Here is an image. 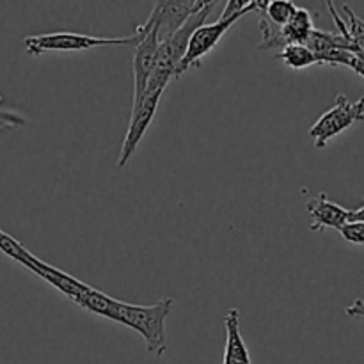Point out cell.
I'll return each instance as SVG.
<instances>
[{
    "label": "cell",
    "mask_w": 364,
    "mask_h": 364,
    "mask_svg": "<svg viewBox=\"0 0 364 364\" xmlns=\"http://www.w3.org/2000/svg\"><path fill=\"white\" fill-rule=\"evenodd\" d=\"M137 31L141 32V39L135 45L134 53V105H137L144 98L160 46L159 28H156V20L153 14H149L144 25H139Z\"/></svg>",
    "instance_id": "8992f818"
},
{
    "label": "cell",
    "mask_w": 364,
    "mask_h": 364,
    "mask_svg": "<svg viewBox=\"0 0 364 364\" xmlns=\"http://www.w3.org/2000/svg\"><path fill=\"white\" fill-rule=\"evenodd\" d=\"M23 267L25 269L32 270L36 276L41 277V279L46 281L48 284H52L53 288H57L60 294L66 295V297L70 299V301H73L77 306H80V302L84 301V297L89 294V290L92 288V287H89V284L78 281L77 277L63 272V270L57 269V267L43 262V259H39L38 256H34L32 252L27 256V259L23 262Z\"/></svg>",
    "instance_id": "9c48e42d"
},
{
    "label": "cell",
    "mask_w": 364,
    "mask_h": 364,
    "mask_svg": "<svg viewBox=\"0 0 364 364\" xmlns=\"http://www.w3.org/2000/svg\"><path fill=\"white\" fill-rule=\"evenodd\" d=\"M0 251H2L6 256H9L11 259L20 263V265H23L27 256L31 255V251H27L21 242H18L16 238L11 237V235H7L6 231L2 230H0Z\"/></svg>",
    "instance_id": "2e32d148"
},
{
    "label": "cell",
    "mask_w": 364,
    "mask_h": 364,
    "mask_svg": "<svg viewBox=\"0 0 364 364\" xmlns=\"http://www.w3.org/2000/svg\"><path fill=\"white\" fill-rule=\"evenodd\" d=\"M345 18L343 25L345 31H347L348 39H350L352 46H354V53L359 57H364V20L358 16V14L352 11V7L343 6L341 7Z\"/></svg>",
    "instance_id": "9a60e30c"
},
{
    "label": "cell",
    "mask_w": 364,
    "mask_h": 364,
    "mask_svg": "<svg viewBox=\"0 0 364 364\" xmlns=\"http://www.w3.org/2000/svg\"><path fill=\"white\" fill-rule=\"evenodd\" d=\"M265 0H228L226 7H224L223 14L213 23H205L192 34L191 41H188L187 53H185L183 60L180 63L176 71V78L183 75L185 71L192 70V68L201 66V60L206 53L212 52L217 46V43L223 39V36L240 20L247 13L252 11H259L262 13Z\"/></svg>",
    "instance_id": "6da1fadb"
},
{
    "label": "cell",
    "mask_w": 364,
    "mask_h": 364,
    "mask_svg": "<svg viewBox=\"0 0 364 364\" xmlns=\"http://www.w3.org/2000/svg\"><path fill=\"white\" fill-rule=\"evenodd\" d=\"M295 11H297V6L290 2V0H265L262 13L265 14L263 20L269 21L270 25L283 27V25H287L291 20Z\"/></svg>",
    "instance_id": "4fadbf2b"
},
{
    "label": "cell",
    "mask_w": 364,
    "mask_h": 364,
    "mask_svg": "<svg viewBox=\"0 0 364 364\" xmlns=\"http://www.w3.org/2000/svg\"><path fill=\"white\" fill-rule=\"evenodd\" d=\"M173 309V299L167 297L151 306H137L117 301L114 322L123 323L137 331L146 341L148 352L156 358H162L167 352L166 320Z\"/></svg>",
    "instance_id": "7a4b0ae2"
},
{
    "label": "cell",
    "mask_w": 364,
    "mask_h": 364,
    "mask_svg": "<svg viewBox=\"0 0 364 364\" xmlns=\"http://www.w3.org/2000/svg\"><path fill=\"white\" fill-rule=\"evenodd\" d=\"M162 95L164 91H148L137 105L132 107L130 124H128L127 135H124L123 141V148H121L119 160H117V167H119V169H123V167L130 162L134 153L137 151L139 144H141V141L144 139L146 132H148L149 124H151L153 117H155Z\"/></svg>",
    "instance_id": "ba28073f"
},
{
    "label": "cell",
    "mask_w": 364,
    "mask_h": 364,
    "mask_svg": "<svg viewBox=\"0 0 364 364\" xmlns=\"http://www.w3.org/2000/svg\"><path fill=\"white\" fill-rule=\"evenodd\" d=\"M340 233L350 244L364 245V223H347L341 228Z\"/></svg>",
    "instance_id": "e0dca14e"
},
{
    "label": "cell",
    "mask_w": 364,
    "mask_h": 364,
    "mask_svg": "<svg viewBox=\"0 0 364 364\" xmlns=\"http://www.w3.org/2000/svg\"><path fill=\"white\" fill-rule=\"evenodd\" d=\"M224 329H226V347H224L223 364H251V354L240 334V320L238 309H230L224 316Z\"/></svg>",
    "instance_id": "7c38bea8"
},
{
    "label": "cell",
    "mask_w": 364,
    "mask_h": 364,
    "mask_svg": "<svg viewBox=\"0 0 364 364\" xmlns=\"http://www.w3.org/2000/svg\"><path fill=\"white\" fill-rule=\"evenodd\" d=\"M139 39H141V32L137 28L128 38H96V36L78 34V32H53V34L28 36L23 39V45L28 55H41L46 52H78V50H91L95 46L107 45L135 46Z\"/></svg>",
    "instance_id": "277c9868"
},
{
    "label": "cell",
    "mask_w": 364,
    "mask_h": 364,
    "mask_svg": "<svg viewBox=\"0 0 364 364\" xmlns=\"http://www.w3.org/2000/svg\"><path fill=\"white\" fill-rule=\"evenodd\" d=\"M358 121H364V96L358 102H348L347 96L338 95L333 109L318 117V121L309 128V135L315 141L316 148H323L331 139L340 135Z\"/></svg>",
    "instance_id": "5b68a950"
},
{
    "label": "cell",
    "mask_w": 364,
    "mask_h": 364,
    "mask_svg": "<svg viewBox=\"0 0 364 364\" xmlns=\"http://www.w3.org/2000/svg\"><path fill=\"white\" fill-rule=\"evenodd\" d=\"M306 210L313 219L311 226H309L311 231H320L323 228H333V230L340 231L348 223V215H350V210L331 201L326 192L309 199Z\"/></svg>",
    "instance_id": "8fae6325"
},
{
    "label": "cell",
    "mask_w": 364,
    "mask_h": 364,
    "mask_svg": "<svg viewBox=\"0 0 364 364\" xmlns=\"http://www.w3.org/2000/svg\"><path fill=\"white\" fill-rule=\"evenodd\" d=\"M348 316H355V318H364V301L361 299H355L347 309H345Z\"/></svg>",
    "instance_id": "ac0fdd59"
},
{
    "label": "cell",
    "mask_w": 364,
    "mask_h": 364,
    "mask_svg": "<svg viewBox=\"0 0 364 364\" xmlns=\"http://www.w3.org/2000/svg\"><path fill=\"white\" fill-rule=\"evenodd\" d=\"M348 223H364V205L358 210H350V215H348Z\"/></svg>",
    "instance_id": "d6986e66"
},
{
    "label": "cell",
    "mask_w": 364,
    "mask_h": 364,
    "mask_svg": "<svg viewBox=\"0 0 364 364\" xmlns=\"http://www.w3.org/2000/svg\"><path fill=\"white\" fill-rule=\"evenodd\" d=\"M350 68L355 71V73H359V75H361V77L364 78V57L355 55L354 63H352Z\"/></svg>",
    "instance_id": "ffe728a7"
},
{
    "label": "cell",
    "mask_w": 364,
    "mask_h": 364,
    "mask_svg": "<svg viewBox=\"0 0 364 364\" xmlns=\"http://www.w3.org/2000/svg\"><path fill=\"white\" fill-rule=\"evenodd\" d=\"M205 0H178V2H156L151 14L156 20L159 41H166L176 31H180L185 21L205 6Z\"/></svg>",
    "instance_id": "30bf717a"
},
{
    "label": "cell",
    "mask_w": 364,
    "mask_h": 364,
    "mask_svg": "<svg viewBox=\"0 0 364 364\" xmlns=\"http://www.w3.org/2000/svg\"><path fill=\"white\" fill-rule=\"evenodd\" d=\"M277 57L283 60L284 66L291 68V70H304V68L316 64V57L313 55V52L306 45L284 46Z\"/></svg>",
    "instance_id": "5bb4252c"
},
{
    "label": "cell",
    "mask_w": 364,
    "mask_h": 364,
    "mask_svg": "<svg viewBox=\"0 0 364 364\" xmlns=\"http://www.w3.org/2000/svg\"><path fill=\"white\" fill-rule=\"evenodd\" d=\"M259 28H262L263 41L259 43L258 50H272L281 48V46L290 45H306L309 34L315 31L313 27L311 13L304 7H297L291 20L283 27H274L267 20H259Z\"/></svg>",
    "instance_id": "52a82bcc"
},
{
    "label": "cell",
    "mask_w": 364,
    "mask_h": 364,
    "mask_svg": "<svg viewBox=\"0 0 364 364\" xmlns=\"http://www.w3.org/2000/svg\"><path fill=\"white\" fill-rule=\"evenodd\" d=\"M217 4L219 2H215V0L206 2L201 9L196 11V13L185 21V25L180 31H176L169 39L160 43L159 53H156V63L155 68H153L151 77H149L146 92L164 91V89L167 87V84L171 82V78H176L178 66H180L185 53H187L188 41H191L192 34H194L201 25L206 23V18H208L210 13L215 9Z\"/></svg>",
    "instance_id": "3957f363"
}]
</instances>
